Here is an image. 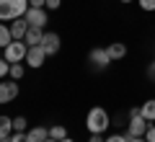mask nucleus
Listing matches in <instances>:
<instances>
[{"label": "nucleus", "mask_w": 155, "mask_h": 142, "mask_svg": "<svg viewBox=\"0 0 155 142\" xmlns=\"http://www.w3.org/2000/svg\"><path fill=\"white\" fill-rule=\"evenodd\" d=\"M41 47L47 49V54H57L60 52V47H62V39H60V34H54V31H44V39H41Z\"/></svg>", "instance_id": "8"}, {"label": "nucleus", "mask_w": 155, "mask_h": 142, "mask_svg": "<svg viewBox=\"0 0 155 142\" xmlns=\"http://www.w3.org/2000/svg\"><path fill=\"white\" fill-rule=\"evenodd\" d=\"M8 140H11V142H28V140H26V132H13Z\"/></svg>", "instance_id": "22"}, {"label": "nucleus", "mask_w": 155, "mask_h": 142, "mask_svg": "<svg viewBox=\"0 0 155 142\" xmlns=\"http://www.w3.org/2000/svg\"><path fill=\"white\" fill-rule=\"evenodd\" d=\"M140 114H142L145 119H147L150 124H153V121H155V98H150V101H145V104L140 106Z\"/></svg>", "instance_id": "14"}, {"label": "nucleus", "mask_w": 155, "mask_h": 142, "mask_svg": "<svg viewBox=\"0 0 155 142\" xmlns=\"http://www.w3.org/2000/svg\"><path fill=\"white\" fill-rule=\"evenodd\" d=\"M47 137H49V129H47V127H31V129L26 132L28 142H44Z\"/></svg>", "instance_id": "12"}, {"label": "nucleus", "mask_w": 155, "mask_h": 142, "mask_svg": "<svg viewBox=\"0 0 155 142\" xmlns=\"http://www.w3.org/2000/svg\"><path fill=\"white\" fill-rule=\"evenodd\" d=\"M11 41H13L11 26H5V23H0V49H5V47H8Z\"/></svg>", "instance_id": "16"}, {"label": "nucleus", "mask_w": 155, "mask_h": 142, "mask_svg": "<svg viewBox=\"0 0 155 142\" xmlns=\"http://www.w3.org/2000/svg\"><path fill=\"white\" fill-rule=\"evenodd\" d=\"M8 78L21 80V78H23V62H11V75H8Z\"/></svg>", "instance_id": "18"}, {"label": "nucleus", "mask_w": 155, "mask_h": 142, "mask_svg": "<svg viewBox=\"0 0 155 142\" xmlns=\"http://www.w3.org/2000/svg\"><path fill=\"white\" fill-rule=\"evenodd\" d=\"M147 75H150V80H155V60L150 62V67H147Z\"/></svg>", "instance_id": "27"}, {"label": "nucleus", "mask_w": 155, "mask_h": 142, "mask_svg": "<svg viewBox=\"0 0 155 142\" xmlns=\"http://www.w3.org/2000/svg\"><path fill=\"white\" fill-rule=\"evenodd\" d=\"M16 96H18V83L13 80V78H11L8 83H5V80L0 83V104H11Z\"/></svg>", "instance_id": "9"}, {"label": "nucleus", "mask_w": 155, "mask_h": 142, "mask_svg": "<svg viewBox=\"0 0 155 142\" xmlns=\"http://www.w3.org/2000/svg\"><path fill=\"white\" fill-rule=\"evenodd\" d=\"M145 140H147V142H155V124L147 127V132H145Z\"/></svg>", "instance_id": "24"}, {"label": "nucleus", "mask_w": 155, "mask_h": 142, "mask_svg": "<svg viewBox=\"0 0 155 142\" xmlns=\"http://www.w3.org/2000/svg\"><path fill=\"white\" fill-rule=\"evenodd\" d=\"M28 121H26V116H16L13 119V132H28Z\"/></svg>", "instance_id": "19"}, {"label": "nucleus", "mask_w": 155, "mask_h": 142, "mask_svg": "<svg viewBox=\"0 0 155 142\" xmlns=\"http://www.w3.org/2000/svg\"><path fill=\"white\" fill-rule=\"evenodd\" d=\"M88 142H106V140H104V134H91Z\"/></svg>", "instance_id": "28"}, {"label": "nucleus", "mask_w": 155, "mask_h": 142, "mask_svg": "<svg viewBox=\"0 0 155 142\" xmlns=\"http://www.w3.org/2000/svg\"><path fill=\"white\" fill-rule=\"evenodd\" d=\"M119 3H132V0H119Z\"/></svg>", "instance_id": "32"}, {"label": "nucleus", "mask_w": 155, "mask_h": 142, "mask_svg": "<svg viewBox=\"0 0 155 142\" xmlns=\"http://www.w3.org/2000/svg\"><path fill=\"white\" fill-rule=\"evenodd\" d=\"M47 49L44 47H41V44H36V47H28V52H26V65L28 67H34V70H36V67H41L47 62Z\"/></svg>", "instance_id": "5"}, {"label": "nucleus", "mask_w": 155, "mask_h": 142, "mask_svg": "<svg viewBox=\"0 0 155 142\" xmlns=\"http://www.w3.org/2000/svg\"><path fill=\"white\" fill-rule=\"evenodd\" d=\"M60 5H62V0H47V5H44V8H47V11H57Z\"/></svg>", "instance_id": "25"}, {"label": "nucleus", "mask_w": 155, "mask_h": 142, "mask_svg": "<svg viewBox=\"0 0 155 142\" xmlns=\"http://www.w3.org/2000/svg\"><path fill=\"white\" fill-rule=\"evenodd\" d=\"M106 142H129L127 134H109L106 137Z\"/></svg>", "instance_id": "23"}, {"label": "nucleus", "mask_w": 155, "mask_h": 142, "mask_svg": "<svg viewBox=\"0 0 155 142\" xmlns=\"http://www.w3.org/2000/svg\"><path fill=\"white\" fill-rule=\"evenodd\" d=\"M23 18H26L28 26H34V28H47V21H49L47 8H28Z\"/></svg>", "instance_id": "6"}, {"label": "nucleus", "mask_w": 155, "mask_h": 142, "mask_svg": "<svg viewBox=\"0 0 155 142\" xmlns=\"http://www.w3.org/2000/svg\"><path fill=\"white\" fill-rule=\"evenodd\" d=\"M49 137L60 142V140H65V137H67V129H65L62 124H52V127H49Z\"/></svg>", "instance_id": "17"}, {"label": "nucleus", "mask_w": 155, "mask_h": 142, "mask_svg": "<svg viewBox=\"0 0 155 142\" xmlns=\"http://www.w3.org/2000/svg\"><path fill=\"white\" fill-rule=\"evenodd\" d=\"M28 5H31V8H44L47 0H28Z\"/></svg>", "instance_id": "26"}, {"label": "nucleus", "mask_w": 155, "mask_h": 142, "mask_svg": "<svg viewBox=\"0 0 155 142\" xmlns=\"http://www.w3.org/2000/svg\"><path fill=\"white\" fill-rule=\"evenodd\" d=\"M88 60H91V65L98 67V70H104V67H109V65H111V57H109V52H106L104 47H96V49H91Z\"/></svg>", "instance_id": "7"}, {"label": "nucleus", "mask_w": 155, "mask_h": 142, "mask_svg": "<svg viewBox=\"0 0 155 142\" xmlns=\"http://www.w3.org/2000/svg\"><path fill=\"white\" fill-rule=\"evenodd\" d=\"M0 142H11V140H0Z\"/></svg>", "instance_id": "33"}, {"label": "nucleus", "mask_w": 155, "mask_h": 142, "mask_svg": "<svg viewBox=\"0 0 155 142\" xmlns=\"http://www.w3.org/2000/svg\"><path fill=\"white\" fill-rule=\"evenodd\" d=\"M26 31H28V21L23 16L16 18V21H11V34H13L16 41H23V39H26Z\"/></svg>", "instance_id": "10"}, {"label": "nucleus", "mask_w": 155, "mask_h": 142, "mask_svg": "<svg viewBox=\"0 0 155 142\" xmlns=\"http://www.w3.org/2000/svg\"><path fill=\"white\" fill-rule=\"evenodd\" d=\"M150 121L140 114V109H129V124H127V137H145Z\"/></svg>", "instance_id": "3"}, {"label": "nucleus", "mask_w": 155, "mask_h": 142, "mask_svg": "<svg viewBox=\"0 0 155 142\" xmlns=\"http://www.w3.org/2000/svg\"><path fill=\"white\" fill-rule=\"evenodd\" d=\"M137 3H140V8H142V11H147V13L155 11V0H137Z\"/></svg>", "instance_id": "21"}, {"label": "nucleus", "mask_w": 155, "mask_h": 142, "mask_svg": "<svg viewBox=\"0 0 155 142\" xmlns=\"http://www.w3.org/2000/svg\"><path fill=\"white\" fill-rule=\"evenodd\" d=\"M60 142H75V140H70V137H65V140H60Z\"/></svg>", "instance_id": "30"}, {"label": "nucleus", "mask_w": 155, "mask_h": 142, "mask_svg": "<svg viewBox=\"0 0 155 142\" xmlns=\"http://www.w3.org/2000/svg\"><path fill=\"white\" fill-rule=\"evenodd\" d=\"M44 142H57V140H52V137H47V140H44Z\"/></svg>", "instance_id": "31"}, {"label": "nucleus", "mask_w": 155, "mask_h": 142, "mask_svg": "<svg viewBox=\"0 0 155 142\" xmlns=\"http://www.w3.org/2000/svg\"><path fill=\"white\" fill-rule=\"evenodd\" d=\"M85 127H88L91 134H104L109 129V111L101 109V106H93L85 116Z\"/></svg>", "instance_id": "1"}, {"label": "nucleus", "mask_w": 155, "mask_h": 142, "mask_svg": "<svg viewBox=\"0 0 155 142\" xmlns=\"http://www.w3.org/2000/svg\"><path fill=\"white\" fill-rule=\"evenodd\" d=\"M129 142H147L145 137H129Z\"/></svg>", "instance_id": "29"}, {"label": "nucleus", "mask_w": 155, "mask_h": 142, "mask_svg": "<svg viewBox=\"0 0 155 142\" xmlns=\"http://www.w3.org/2000/svg\"><path fill=\"white\" fill-rule=\"evenodd\" d=\"M26 52H28V44L13 39V41L5 47V54H3V57H5L8 62H26Z\"/></svg>", "instance_id": "4"}, {"label": "nucleus", "mask_w": 155, "mask_h": 142, "mask_svg": "<svg viewBox=\"0 0 155 142\" xmlns=\"http://www.w3.org/2000/svg\"><path fill=\"white\" fill-rule=\"evenodd\" d=\"M106 52H109L111 62H116V60H122V57H127V44L114 41V44H109V47H106Z\"/></svg>", "instance_id": "11"}, {"label": "nucleus", "mask_w": 155, "mask_h": 142, "mask_svg": "<svg viewBox=\"0 0 155 142\" xmlns=\"http://www.w3.org/2000/svg\"><path fill=\"white\" fill-rule=\"evenodd\" d=\"M8 75H11V62L5 57H0V80H5Z\"/></svg>", "instance_id": "20"}, {"label": "nucleus", "mask_w": 155, "mask_h": 142, "mask_svg": "<svg viewBox=\"0 0 155 142\" xmlns=\"http://www.w3.org/2000/svg\"><path fill=\"white\" fill-rule=\"evenodd\" d=\"M13 134V119L11 116H0V140H8Z\"/></svg>", "instance_id": "15"}, {"label": "nucleus", "mask_w": 155, "mask_h": 142, "mask_svg": "<svg viewBox=\"0 0 155 142\" xmlns=\"http://www.w3.org/2000/svg\"><path fill=\"white\" fill-rule=\"evenodd\" d=\"M41 39H44V28H34V26H28L26 39H23V41H26L28 47H36V44H41Z\"/></svg>", "instance_id": "13"}, {"label": "nucleus", "mask_w": 155, "mask_h": 142, "mask_svg": "<svg viewBox=\"0 0 155 142\" xmlns=\"http://www.w3.org/2000/svg\"><path fill=\"white\" fill-rule=\"evenodd\" d=\"M28 8V0H0V21H16L26 16Z\"/></svg>", "instance_id": "2"}]
</instances>
